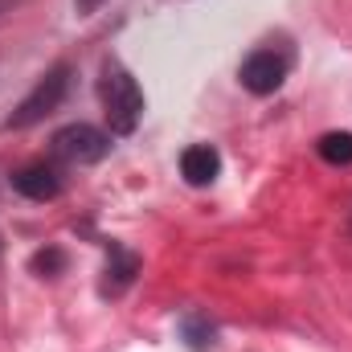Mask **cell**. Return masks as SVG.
<instances>
[{"mask_svg":"<svg viewBox=\"0 0 352 352\" xmlns=\"http://www.w3.org/2000/svg\"><path fill=\"white\" fill-rule=\"evenodd\" d=\"M12 188L21 197H29V201H54L62 192V176L54 173L50 164H29V168H21L12 176Z\"/></svg>","mask_w":352,"mask_h":352,"instance_id":"5","label":"cell"},{"mask_svg":"<svg viewBox=\"0 0 352 352\" xmlns=\"http://www.w3.org/2000/svg\"><path fill=\"white\" fill-rule=\"evenodd\" d=\"M66 90H70V66H54L37 87L21 98V107L8 115V127H33V123H41L50 111H58V102L66 98Z\"/></svg>","mask_w":352,"mask_h":352,"instance_id":"2","label":"cell"},{"mask_svg":"<svg viewBox=\"0 0 352 352\" xmlns=\"http://www.w3.org/2000/svg\"><path fill=\"white\" fill-rule=\"evenodd\" d=\"M221 173V156L209 148V144H192V148H184V156H180V176L188 180V184H213Z\"/></svg>","mask_w":352,"mask_h":352,"instance_id":"6","label":"cell"},{"mask_svg":"<svg viewBox=\"0 0 352 352\" xmlns=\"http://www.w3.org/2000/svg\"><path fill=\"white\" fill-rule=\"evenodd\" d=\"M135 270H140V258H135L131 250L111 246V258H107V278H102V295H119V291H127V287H131V278H135Z\"/></svg>","mask_w":352,"mask_h":352,"instance_id":"7","label":"cell"},{"mask_svg":"<svg viewBox=\"0 0 352 352\" xmlns=\"http://www.w3.org/2000/svg\"><path fill=\"white\" fill-rule=\"evenodd\" d=\"M287 78V58L274 50H258L242 62V87L250 94H274Z\"/></svg>","mask_w":352,"mask_h":352,"instance_id":"4","label":"cell"},{"mask_svg":"<svg viewBox=\"0 0 352 352\" xmlns=\"http://www.w3.org/2000/svg\"><path fill=\"white\" fill-rule=\"evenodd\" d=\"M102 4H107V0H74V12H78V16H90V12H98Z\"/></svg>","mask_w":352,"mask_h":352,"instance_id":"10","label":"cell"},{"mask_svg":"<svg viewBox=\"0 0 352 352\" xmlns=\"http://www.w3.org/2000/svg\"><path fill=\"white\" fill-rule=\"evenodd\" d=\"M29 266H33V274H41V278H54V274H58V270L66 266V254L50 246V250H37V254H33V263H29Z\"/></svg>","mask_w":352,"mask_h":352,"instance_id":"9","label":"cell"},{"mask_svg":"<svg viewBox=\"0 0 352 352\" xmlns=\"http://www.w3.org/2000/svg\"><path fill=\"white\" fill-rule=\"evenodd\" d=\"M316 148L328 164H352V131H328Z\"/></svg>","mask_w":352,"mask_h":352,"instance_id":"8","label":"cell"},{"mask_svg":"<svg viewBox=\"0 0 352 352\" xmlns=\"http://www.w3.org/2000/svg\"><path fill=\"white\" fill-rule=\"evenodd\" d=\"M107 152H111V135L90 123H70L54 135V156L66 164H98Z\"/></svg>","mask_w":352,"mask_h":352,"instance_id":"3","label":"cell"},{"mask_svg":"<svg viewBox=\"0 0 352 352\" xmlns=\"http://www.w3.org/2000/svg\"><path fill=\"white\" fill-rule=\"evenodd\" d=\"M98 98H102V115H107V127L115 135H131L140 127V115H144V94L140 82L119 66V62H107L102 66V78H98Z\"/></svg>","mask_w":352,"mask_h":352,"instance_id":"1","label":"cell"}]
</instances>
